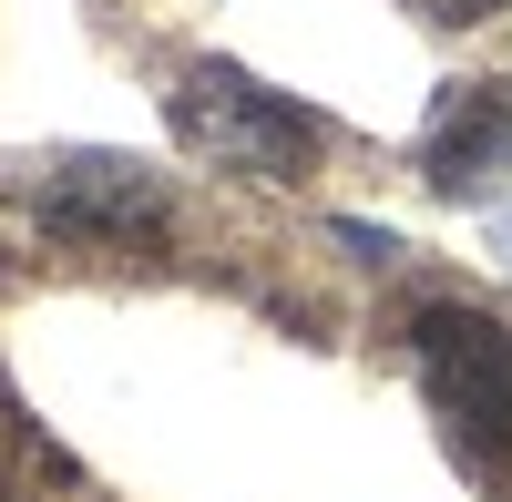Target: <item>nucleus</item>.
<instances>
[{"label": "nucleus", "instance_id": "nucleus-1", "mask_svg": "<svg viewBox=\"0 0 512 502\" xmlns=\"http://www.w3.org/2000/svg\"><path fill=\"white\" fill-rule=\"evenodd\" d=\"M175 134L216 164V175H256V185H297L328 154V123L308 103L267 93V82L236 72V62H185V82H175Z\"/></svg>", "mask_w": 512, "mask_h": 502}, {"label": "nucleus", "instance_id": "nucleus-2", "mask_svg": "<svg viewBox=\"0 0 512 502\" xmlns=\"http://www.w3.org/2000/svg\"><path fill=\"white\" fill-rule=\"evenodd\" d=\"M410 359H420L431 410L482 462H502L512 451V328L492 308H420L410 318Z\"/></svg>", "mask_w": 512, "mask_h": 502}, {"label": "nucleus", "instance_id": "nucleus-3", "mask_svg": "<svg viewBox=\"0 0 512 502\" xmlns=\"http://www.w3.org/2000/svg\"><path fill=\"white\" fill-rule=\"evenodd\" d=\"M31 216L72 246H154L175 226V195L134 154H62V164L31 175Z\"/></svg>", "mask_w": 512, "mask_h": 502}, {"label": "nucleus", "instance_id": "nucleus-4", "mask_svg": "<svg viewBox=\"0 0 512 502\" xmlns=\"http://www.w3.org/2000/svg\"><path fill=\"white\" fill-rule=\"evenodd\" d=\"M441 195H482L512 175V93L502 82H451L441 113H431V144H420Z\"/></svg>", "mask_w": 512, "mask_h": 502}, {"label": "nucleus", "instance_id": "nucleus-5", "mask_svg": "<svg viewBox=\"0 0 512 502\" xmlns=\"http://www.w3.org/2000/svg\"><path fill=\"white\" fill-rule=\"evenodd\" d=\"M420 21H441V31H472V21H502L512 0H410Z\"/></svg>", "mask_w": 512, "mask_h": 502}]
</instances>
